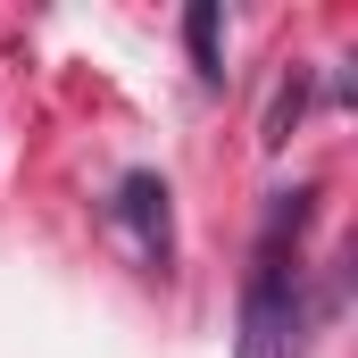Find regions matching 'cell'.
Instances as JSON below:
<instances>
[{"instance_id":"obj_2","label":"cell","mask_w":358,"mask_h":358,"mask_svg":"<svg viewBox=\"0 0 358 358\" xmlns=\"http://www.w3.org/2000/svg\"><path fill=\"white\" fill-rule=\"evenodd\" d=\"M117 225L134 234V250H142L150 267H167V259H176V192H167V176L134 167V176L117 183Z\"/></svg>"},{"instance_id":"obj_4","label":"cell","mask_w":358,"mask_h":358,"mask_svg":"<svg viewBox=\"0 0 358 358\" xmlns=\"http://www.w3.org/2000/svg\"><path fill=\"white\" fill-rule=\"evenodd\" d=\"M300 108H308V67H292V76H283V92H275L267 125H259V142H267V150H283V142H292V125H300Z\"/></svg>"},{"instance_id":"obj_1","label":"cell","mask_w":358,"mask_h":358,"mask_svg":"<svg viewBox=\"0 0 358 358\" xmlns=\"http://www.w3.org/2000/svg\"><path fill=\"white\" fill-rule=\"evenodd\" d=\"M308 217H317V183L267 200L259 259H250V283H242L234 358H308V283H300V234H308Z\"/></svg>"},{"instance_id":"obj_3","label":"cell","mask_w":358,"mask_h":358,"mask_svg":"<svg viewBox=\"0 0 358 358\" xmlns=\"http://www.w3.org/2000/svg\"><path fill=\"white\" fill-rule=\"evenodd\" d=\"M183 42H192V76L200 84H225V17H217V0H192L183 8Z\"/></svg>"}]
</instances>
